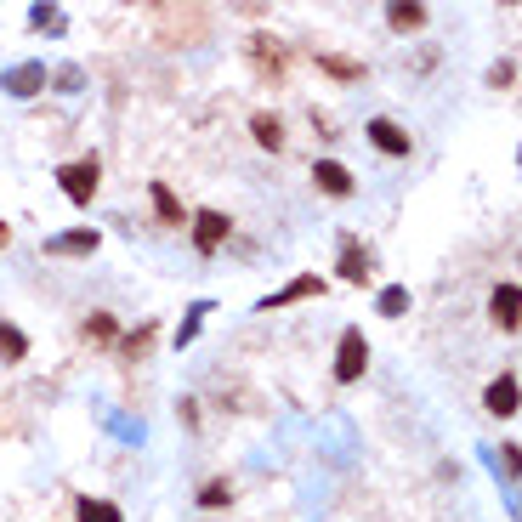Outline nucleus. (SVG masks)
Here are the masks:
<instances>
[{
  "mask_svg": "<svg viewBox=\"0 0 522 522\" xmlns=\"http://www.w3.org/2000/svg\"><path fill=\"white\" fill-rule=\"evenodd\" d=\"M364 369H369V341L352 324V330H341V347H335V381L352 386V381H364Z\"/></svg>",
  "mask_w": 522,
  "mask_h": 522,
  "instance_id": "f257e3e1",
  "label": "nucleus"
},
{
  "mask_svg": "<svg viewBox=\"0 0 522 522\" xmlns=\"http://www.w3.org/2000/svg\"><path fill=\"white\" fill-rule=\"evenodd\" d=\"M97 159H74V165H63V171H57V182H63V193H69L74 205H91V199H97Z\"/></svg>",
  "mask_w": 522,
  "mask_h": 522,
  "instance_id": "f03ea898",
  "label": "nucleus"
},
{
  "mask_svg": "<svg viewBox=\"0 0 522 522\" xmlns=\"http://www.w3.org/2000/svg\"><path fill=\"white\" fill-rule=\"evenodd\" d=\"M483 409L494 420H511L522 409V381L517 375H494V381H488V392H483Z\"/></svg>",
  "mask_w": 522,
  "mask_h": 522,
  "instance_id": "7ed1b4c3",
  "label": "nucleus"
},
{
  "mask_svg": "<svg viewBox=\"0 0 522 522\" xmlns=\"http://www.w3.org/2000/svg\"><path fill=\"white\" fill-rule=\"evenodd\" d=\"M227 233H233V222H227L222 210H193V244H199V256H216L227 244Z\"/></svg>",
  "mask_w": 522,
  "mask_h": 522,
  "instance_id": "20e7f679",
  "label": "nucleus"
},
{
  "mask_svg": "<svg viewBox=\"0 0 522 522\" xmlns=\"http://www.w3.org/2000/svg\"><path fill=\"white\" fill-rule=\"evenodd\" d=\"M364 137L375 142L386 159H409V154H415V137H409L403 125H392V120H369V125H364Z\"/></svg>",
  "mask_w": 522,
  "mask_h": 522,
  "instance_id": "39448f33",
  "label": "nucleus"
},
{
  "mask_svg": "<svg viewBox=\"0 0 522 522\" xmlns=\"http://www.w3.org/2000/svg\"><path fill=\"white\" fill-rule=\"evenodd\" d=\"M488 318H494L500 330H522V284H494V296H488Z\"/></svg>",
  "mask_w": 522,
  "mask_h": 522,
  "instance_id": "423d86ee",
  "label": "nucleus"
},
{
  "mask_svg": "<svg viewBox=\"0 0 522 522\" xmlns=\"http://www.w3.org/2000/svg\"><path fill=\"white\" fill-rule=\"evenodd\" d=\"M313 182H318V193H330V199H352V188H358L341 159H318V165H313Z\"/></svg>",
  "mask_w": 522,
  "mask_h": 522,
  "instance_id": "0eeeda50",
  "label": "nucleus"
},
{
  "mask_svg": "<svg viewBox=\"0 0 522 522\" xmlns=\"http://www.w3.org/2000/svg\"><path fill=\"white\" fill-rule=\"evenodd\" d=\"M335 273H341L347 284H369V250L352 239V233L341 239V261H335Z\"/></svg>",
  "mask_w": 522,
  "mask_h": 522,
  "instance_id": "6e6552de",
  "label": "nucleus"
},
{
  "mask_svg": "<svg viewBox=\"0 0 522 522\" xmlns=\"http://www.w3.org/2000/svg\"><path fill=\"white\" fill-rule=\"evenodd\" d=\"M307 296H324V279H318V273H307V279H296V284H284L279 296H267L261 307L273 313V307H290V301H307Z\"/></svg>",
  "mask_w": 522,
  "mask_h": 522,
  "instance_id": "1a4fd4ad",
  "label": "nucleus"
},
{
  "mask_svg": "<svg viewBox=\"0 0 522 522\" xmlns=\"http://www.w3.org/2000/svg\"><path fill=\"white\" fill-rule=\"evenodd\" d=\"M386 23H392L398 35H409V29L426 23V6H420V0H392V6H386Z\"/></svg>",
  "mask_w": 522,
  "mask_h": 522,
  "instance_id": "9d476101",
  "label": "nucleus"
},
{
  "mask_svg": "<svg viewBox=\"0 0 522 522\" xmlns=\"http://www.w3.org/2000/svg\"><path fill=\"white\" fill-rule=\"evenodd\" d=\"M97 250V233L91 227H80V233H63V239L46 244V256H91Z\"/></svg>",
  "mask_w": 522,
  "mask_h": 522,
  "instance_id": "9b49d317",
  "label": "nucleus"
},
{
  "mask_svg": "<svg viewBox=\"0 0 522 522\" xmlns=\"http://www.w3.org/2000/svg\"><path fill=\"white\" fill-rule=\"evenodd\" d=\"M0 358H6V364H23V358H29V335H23L18 324H6V318H0Z\"/></svg>",
  "mask_w": 522,
  "mask_h": 522,
  "instance_id": "f8f14e48",
  "label": "nucleus"
},
{
  "mask_svg": "<svg viewBox=\"0 0 522 522\" xmlns=\"http://www.w3.org/2000/svg\"><path fill=\"white\" fill-rule=\"evenodd\" d=\"M250 131H256L261 148H273V154L284 148V120H279V114H256V120H250Z\"/></svg>",
  "mask_w": 522,
  "mask_h": 522,
  "instance_id": "ddd939ff",
  "label": "nucleus"
},
{
  "mask_svg": "<svg viewBox=\"0 0 522 522\" xmlns=\"http://www.w3.org/2000/svg\"><path fill=\"white\" fill-rule=\"evenodd\" d=\"M74 517H80V522H125L114 500H91V494H86L80 505H74Z\"/></svg>",
  "mask_w": 522,
  "mask_h": 522,
  "instance_id": "4468645a",
  "label": "nucleus"
},
{
  "mask_svg": "<svg viewBox=\"0 0 522 522\" xmlns=\"http://www.w3.org/2000/svg\"><path fill=\"white\" fill-rule=\"evenodd\" d=\"M199 505H205V511H222V505H233V483H227V477H210V483L199 488Z\"/></svg>",
  "mask_w": 522,
  "mask_h": 522,
  "instance_id": "2eb2a0df",
  "label": "nucleus"
},
{
  "mask_svg": "<svg viewBox=\"0 0 522 522\" xmlns=\"http://www.w3.org/2000/svg\"><path fill=\"white\" fill-rule=\"evenodd\" d=\"M154 210L165 227H182V205H176V193L165 188V182H154Z\"/></svg>",
  "mask_w": 522,
  "mask_h": 522,
  "instance_id": "dca6fc26",
  "label": "nucleus"
},
{
  "mask_svg": "<svg viewBox=\"0 0 522 522\" xmlns=\"http://www.w3.org/2000/svg\"><path fill=\"white\" fill-rule=\"evenodd\" d=\"M318 69L335 74V80H358V74H364V63H352V57H330V52H324V57H318Z\"/></svg>",
  "mask_w": 522,
  "mask_h": 522,
  "instance_id": "f3484780",
  "label": "nucleus"
},
{
  "mask_svg": "<svg viewBox=\"0 0 522 522\" xmlns=\"http://www.w3.org/2000/svg\"><path fill=\"white\" fill-rule=\"evenodd\" d=\"M375 307H381V318L409 313V290H403V284H392V290H381V301H375Z\"/></svg>",
  "mask_w": 522,
  "mask_h": 522,
  "instance_id": "a211bd4d",
  "label": "nucleus"
},
{
  "mask_svg": "<svg viewBox=\"0 0 522 522\" xmlns=\"http://www.w3.org/2000/svg\"><path fill=\"white\" fill-rule=\"evenodd\" d=\"M40 80H46L40 69H12V74H6V86L18 91V97H35V86H40Z\"/></svg>",
  "mask_w": 522,
  "mask_h": 522,
  "instance_id": "6ab92c4d",
  "label": "nucleus"
},
{
  "mask_svg": "<svg viewBox=\"0 0 522 522\" xmlns=\"http://www.w3.org/2000/svg\"><path fill=\"white\" fill-rule=\"evenodd\" d=\"M86 341H114V313H91L86 318Z\"/></svg>",
  "mask_w": 522,
  "mask_h": 522,
  "instance_id": "aec40b11",
  "label": "nucleus"
},
{
  "mask_svg": "<svg viewBox=\"0 0 522 522\" xmlns=\"http://www.w3.org/2000/svg\"><path fill=\"white\" fill-rule=\"evenodd\" d=\"M148 347H154V324H142L137 335H125V358H142Z\"/></svg>",
  "mask_w": 522,
  "mask_h": 522,
  "instance_id": "412c9836",
  "label": "nucleus"
},
{
  "mask_svg": "<svg viewBox=\"0 0 522 522\" xmlns=\"http://www.w3.org/2000/svg\"><path fill=\"white\" fill-rule=\"evenodd\" d=\"M500 466H505V477H522V449L517 443H505L500 449Z\"/></svg>",
  "mask_w": 522,
  "mask_h": 522,
  "instance_id": "4be33fe9",
  "label": "nucleus"
},
{
  "mask_svg": "<svg viewBox=\"0 0 522 522\" xmlns=\"http://www.w3.org/2000/svg\"><path fill=\"white\" fill-rule=\"evenodd\" d=\"M511 74H517L511 63H494V69H488V86H511Z\"/></svg>",
  "mask_w": 522,
  "mask_h": 522,
  "instance_id": "5701e85b",
  "label": "nucleus"
},
{
  "mask_svg": "<svg viewBox=\"0 0 522 522\" xmlns=\"http://www.w3.org/2000/svg\"><path fill=\"white\" fill-rule=\"evenodd\" d=\"M6 244H12V227H6V222H0V250H6Z\"/></svg>",
  "mask_w": 522,
  "mask_h": 522,
  "instance_id": "b1692460",
  "label": "nucleus"
}]
</instances>
